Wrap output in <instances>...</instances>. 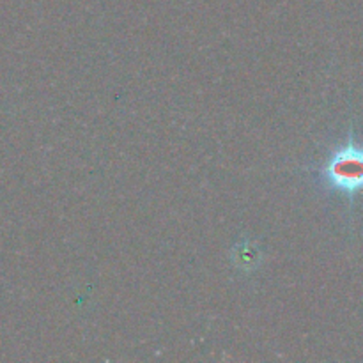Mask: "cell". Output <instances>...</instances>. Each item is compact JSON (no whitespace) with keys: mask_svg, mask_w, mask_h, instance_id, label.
Returning a JSON list of instances; mask_svg holds the SVG:
<instances>
[{"mask_svg":"<svg viewBox=\"0 0 363 363\" xmlns=\"http://www.w3.org/2000/svg\"><path fill=\"white\" fill-rule=\"evenodd\" d=\"M323 177L330 186L350 197L363 190V147L350 140L337 149L326 162Z\"/></svg>","mask_w":363,"mask_h":363,"instance_id":"cell-1","label":"cell"}]
</instances>
